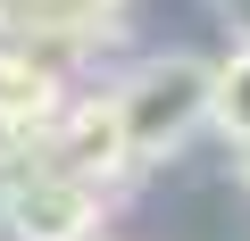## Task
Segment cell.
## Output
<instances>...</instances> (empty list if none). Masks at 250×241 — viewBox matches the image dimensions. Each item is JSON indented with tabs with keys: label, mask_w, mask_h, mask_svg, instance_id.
Instances as JSON below:
<instances>
[{
	"label": "cell",
	"mask_w": 250,
	"mask_h": 241,
	"mask_svg": "<svg viewBox=\"0 0 250 241\" xmlns=\"http://www.w3.org/2000/svg\"><path fill=\"white\" fill-rule=\"evenodd\" d=\"M208 100H217V67L192 58V50L134 67V75H125V92H117L125 150H134V158H167V150H184V142L208 125Z\"/></svg>",
	"instance_id": "obj_1"
},
{
	"label": "cell",
	"mask_w": 250,
	"mask_h": 241,
	"mask_svg": "<svg viewBox=\"0 0 250 241\" xmlns=\"http://www.w3.org/2000/svg\"><path fill=\"white\" fill-rule=\"evenodd\" d=\"M100 208H108V200H100L92 183L59 175L50 158L17 183L9 200H0V216H9V233H17V241H92V233H100Z\"/></svg>",
	"instance_id": "obj_2"
},
{
	"label": "cell",
	"mask_w": 250,
	"mask_h": 241,
	"mask_svg": "<svg viewBox=\"0 0 250 241\" xmlns=\"http://www.w3.org/2000/svg\"><path fill=\"white\" fill-rule=\"evenodd\" d=\"M42 158L92 191H108L125 167H134V150H125V125H117V100H92V108H59V125L42 133Z\"/></svg>",
	"instance_id": "obj_3"
},
{
	"label": "cell",
	"mask_w": 250,
	"mask_h": 241,
	"mask_svg": "<svg viewBox=\"0 0 250 241\" xmlns=\"http://www.w3.org/2000/svg\"><path fill=\"white\" fill-rule=\"evenodd\" d=\"M208 125L233 142V150H250V42L217 67V100H208Z\"/></svg>",
	"instance_id": "obj_4"
},
{
	"label": "cell",
	"mask_w": 250,
	"mask_h": 241,
	"mask_svg": "<svg viewBox=\"0 0 250 241\" xmlns=\"http://www.w3.org/2000/svg\"><path fill=\"white\" fill-rule=\"evenodd\" d=\"M242 183H250V150H242Z\"/></svg>",
	"instance_id": "obj_5"
}]
</instances>
